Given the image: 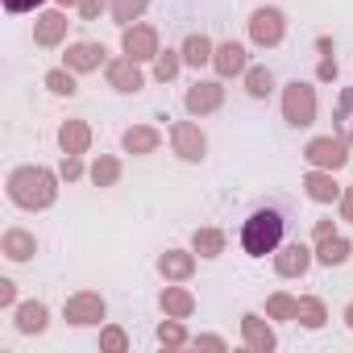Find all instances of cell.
I'll return each mask as SVG.
<instances>
[{"label":"cell","instance_id":"cell-6","mask_svg":"<svg viewBox=\"0 0 353 353\" xmlns=\"http://www.w3.org/2000/svg\"><path fill=\"white\" fill-rule=\"evenodd\" d=\"M166 141H170V154L179 158V162H188V166H200L208 158V133L200 129L196 117L192 121H174L166 129Z\"/></svg>","mask_w":353,"mask_h":353},{"label":"cell","instance_id":"cell-24","mask_svg":"<svg viewBox=\"0 0 353 353\" xmlns=\"http://www.w3.org/2000/svg\"><path fill=\"white\" fill-rule=\"evenodd\" d=\"M121 174H125L121 154H96V158L88 162V179H92V188H100V192L117 188V183H121Z\"/></svg>","mask_w":353,"mask_h":353},{"label":"cell","instance_id":"cell-31","mask_svg":"<svg viewBox=\"0 0 353 353\" xmlns=\"http://www.w3.org/2000/svg\"><path fill=\"white\" fill-rule=\"evenodd\" d=\"M332 133H341L353 145V88L336 92V108H332Z\"/></svg>","mask_w":353,"mask_h":353},{"label":"cell","instance_id":"cell-26","mask_svg":"<svg viewBox=\"0 0 353 353\" xmlns=\"http://www.w3.org/2000/svg\"><path fill=\"white\" fill-rule=\"evenodd\" d=\"M241 88H245L250 100H270L274 88H279V79H274V71L266 63H250V71L241 75Z\"/></svg>","mask_w":353,"mask_h":353},{"label":"cell","instance_id":"cell-33","mask_svg":"<svg viewBox=\"0 0 353 353\" xmlns=\"http://www.w3.org/2000/svg\"><path fill=\"white\" fill-rule=\"evenodd\" d=\"M183 67H188V63H183L179 46H166V50H158V59H154V79H158V83H170V79H179Z\"/></svg>","mask_w":353,"mask_h":353},{"label":"cell","instance_id":"cell-15","mask_svg":"<svg viewBox=\"0 0 353 353\" xmlns=\"http://www.w3.org/2000/svg\"><path fill=\"white\" fill-rule=\"evenodd\" d=\"M212 71H216V79H241V75L250 71V46H245V42H237V38L216 42Z\"/></svg>","mask_w":353,"mask_h":353},{"label":"cell","instance_id":"cell-16","mask_svg":"<svg viewBox=\"0 0 353 353\" xmlns=\"http://www.w3.org/2000/svg\"><path fill=\"white\" fill-rule=\"evenodd\" d=\"M196 262H200V254L196 250H179V245H170V250H162L158 254V274H162V283H192L196 279Z\"/></svg>","mask_w":353,"mask_h":353},{"label":"cell","instance_id":"cell-21","mask_svg":"<svg viewBox=\"0 0 353 353\" xmlns=\"http://www.w3.org/2000/svg\"><path fill=\"white\" fill-rule=\"evenodd\" d=\"M158 307H162V316L192 320V316H196V295H192V287H183V283H166V287L158 291Z\"/></svg>","mask_w":353,"mask_h":353},{"label":"cell","instance_id":"cell-1","mask_svg":"<svg viewBox=\"0 0 353 353\" xmlns=\"http://www.w3.org/2000/svg\"><path fill=\"white\" fill-rule=\"evenodd\" d=\"M59 183H63V174L42 166V162H21L9 170V179H5V196L13 208L21 212H46L54 208L59 200Z\"/></svg>","mask_w":353,"mask_h":353},{"label":"cell","instance_id":"cell-19","mask_svg":"<svg viewBox=\"0 0 353 353\" xmlns=\"http://www.w3.org/2000/svg\"><path fill=\"white\" fill-rule=\"evenodd\" d=\"M13 328H17L21 336H42V332L50 328V307H46L42 299H21V303L13 307Z\"/></svg>","mask_w":353,"mask_h":353},{"label":"cell","instance_id":"cell-13","mask_svg":"<svg viewBox=\"0 0 353 353\" xmlns=\"http://www.w3.org/2000/svg\"><path fill=\"white\" fill-rule=\"evenodd\" d=\"M241 345L250 353H274L279 349V332L274 320L266 312H241Z\"/></svg>","mask_w":353,"mask_h":353},{"label":"cell","instance_id":"cell-30","mask_svg":"<svg viewBox=\"0 0 353 353\" xmlns=\"http://www.w3.org/2000/svg\"><path fill=\"white\" fill-rule=\"evenodd\" d=\"M295 324L307 328V332H320V328L328 324V303H324L320 295H299V316H295Z\"/></svg>","mask_w":353,"mask_h":353},{"label":"cell","instance_id":"cell-9","mask_svg":"<svg viewBox=\"0 0 353 353\" xmlns=\"http://www.w3.org/2000/svg\"><path fill=\"white\" fill-rule=\"evenodd\" d=\"M270 266L279 279H303L316 266V250H312V241H283L270 254Z\"/></svg>","mask_w":353,"mask_h":353},{"label":"cell","instance_id":"cell-27","mask_svg":"<svg viewBox=\"0 0 353 353\" xmlns=\"http://www.w3.org/2000/svg\"><path fill=\"white\" fill-rule=\"evenodd\" d=\"M225 245H229V237H225L221 225H200V229L192 233V250H196L204 262H216V258L225 254Z\"/></svg>","mask_w":353,"mask_h":353},{"label":"cell","instance_id":"cell-18","mask_svg":"<svg viewBox=\"0 0 353 353\" xmlns=\"http://www.w3.org/2000/svg\"><path fill=\"white\" fill-rule=\"evenodd\" d=\"M158 145H162V129L150 125V121H137V125H129V129L121 133V154L150 158V154H158Z\"/></svg>","mask_w":353,"mask_h":353},{"label":"cell","instance_id":"cell-44","mask_svg":"<svg viewBox=\"0 0 353 353\" xmlns=\"http://www.w3.org/2000/svg\"><path fill=\"white\" fill-rule=\"evenodd\" d=\"M341 320H345V328H349V332H353V299H349V303H345V307H341Z\"/></svg>","mask_w":353,"mask_h":353},{"label":"cell","instance_id":"cell-40","mask_svg":"<svg viewBox=\"0 0 353 353\" xmlns=\"http://www.w3.org/2000/svg\"><path fill=\"white\" fill-rule=\"evenodd\" d=\"M192 345H196V349H212V353H225V349H229V341L216 336V332H200V336H192Z\"/></svg>","mask_w":353,"mask_h":353},{"label":"cell","instance_id":"cell-37","mask_svg":"<svg viewBox=\"0 0 353 353\" xmlns=\"http://www.w3.org/2000/svg\"><path fill=\"white\" fill-rule=\"evenodd\" d=\"M108 5H112V0H79V21H100L104 13H108Z\"/></svg>","mask_w":353,"mask_h":353},{"label":"cell","instance_id":"cell-12","mask_svg":"<svg viewBox=\"0 0 353 353\" xmlns=\"http://www.w3.org/2000/svg\"><path fill=\"white\" fill-rule=\"evenodd\" d=\"M183 108L188 117H212L225 108V79H196L183 92Z\"/></svg>","mask_w":353,"mask_h":353},{"label":"cell","instance_id":"cell-32","mask_svg":"<svg viewBox=\"0 0 353 353\" xmlns=\"http://www.w3.org/2000/svg\"><path fill=\"white\" fill-rule=\"evenodd\" d=\"M154 336H158V345H162V349H183V345H192L188 324H183L179 316H166V320L154 328Z\"/></svg>","mask_w":353,"mask_h":353},{"label":"cell","instance_id":"cell-14","mask_svg":"<svg viewBox=\"0 0 353 353\" xmlns=\"http://www.w3.org/2000/svg\"><path fill=\"white\" fill-rule=\"evenodd\" d=\"M104 83H108L117 96H137V92L145 88V71H141V63H133L129 54H117V59H108V67H104Z\"/></svg>","mask_w":353,"mask_h":353},{"label":"cell","instance_id":"cell-10","mask_svg":"<svg viewBox=\"0 0 353 353\" xmlns=\"http://www.w3.org/2000/svg\"><path fill=\"white\" fill-rule=\"evenodd\" d=\"M67 30H71V21H67V9L63 5H50V9H38L34 13V46L59 50V46H67Z\"/></svg>","mask_w":353,"mask_h":353},{"label":"cell","instance_id":"cell-20","mask_svg":"<svg viewBox=\"0 0 353 353\" xmlns=\"http://www.w3.org/2000/svg\"><path fill=\"white\" fill-rule=\"evenodd\" d=\"M38 237H34V229H21V225H13V229H5L0 233V254H5L9 262H34L38 258Z\"/></svg>","mask_w":353,"mask_h":353},{"label":"cell","instance_id":"cell-41","mask_svg":"<svg viewBox=\"0 0 353 353\" xmlns=\"http://www.w3.org/2000/svg\"><path fill=\"white\" fill-rule=\"evenodd\" d=\"M21 299H17V283L13 279H0V307H5V312H13Z\"/></svg>","mask_w":353,"mask_h":353},{"label":"cell","instance_id":"cell-42","mask_svg":"<svg viewBox=\"0 0 353 353\" xmlns=\"http://www.w3.org/2000/svg\"><path fill=\"white\" fill-rule=\"evenodd\" d=\"M336 212H341V221H345V225H353V183H345V188H341Z\"/></svg>","mask_w":353,"mask_h":353},{"label":"cell","instance_id":"cell-45","mask_svg":"<svg viewBox=\"0 0 353 353\" xmlns=\"http://www.w3.org/2000/svg\"><path fill=\"white\" fill-rule=\"evenodd\" d=\"M54 5H63V9H79V0H54Z\"/></svg>","mask_w":353,"mask_h":353},{"label":"cell","instance_id":"cell-5","mask_svg":"<svg viewBox=\"0 0 353 353\" xmlns=\"http://www.w3.org/2000/svg\"><path fill=\"white\" fill-rule=\"evenodd\" d=\"M353 158V145L341 137V133H316L303 141V162L307 166H320V170H345Z\"/></svg>","mask_w":353,"mask_h":353},{"label":"cell","instance_id":"cell-4","mask_svg":"<svg viewBox=\"0 0 353 353\" xmlns=\"http://www.w3.org/2000/svg\"><path fill=\"white\" fill-rule=\"evenodd\" d=\"M245 34H250V46L274 50V46H283V38H287V13H283L279 5H258V9L250 13V21H245Z\"/></svg>","mask_w":353,"mask_h":353},{"label":"cell","instance_id":"cell-2","mask_svg":"<svg viewBox=\"0 0 353 353\" xmlns=\"http://www.w3.org/2000/svg\"><path fill=\"white\" fill-rule=\"evenodd\" d=\"M287 225H291V212H287V204H279V200H266V204L250 208V216L241 221V250H245L250 258L274 254V250L287 241Z\"/></svg>","mask_w":353,"mask_h":353},{"label":"cell","instance_id":"cell-17","mask_svg":"<svg viewBox=\"0 0 353 353\" xmlns=\"http://www.w3.org/2000/svg\"><path fill=\"white\" fill-rule=\"evenodd\" d=\"M299 188H303V196H307L312 204H336L345 183H336V170L307 166V170H303V179H299Z\"/></svg>","mask_w":353,"mask_h":353},{"label":"cell","instance_id":"cell-7","mask_svg":"<svg viewBox=\"0 0 353 353\" xmlns=\"http://www.w3.org/2000/svg\"><path fill=\"white\" fill-rule=\"evenodd\" d=\"M104 316H108V299L92 287H79L63 299V320L71 328H96V324H104Z\"/></svg>","mask_w":353,"mask_h":353},{"label":"cell","instance_id":"cell-39","mask_svg":"<svg viewBox=\"0 0 353 353\" xmlns=\"http://www.w3.org/2000/svg\"><path fill=\"white\" fill-rule=\"evenodd\" d=\"M0 5H5V13L21 17V13H38V9H46L50 0H0Z\"/></svg>","mask_w":353,"mask_h":353},{"label":"cell","instance_id":"cell-23","mask_svg":"<svg viewBox=\"0 0 353 353\" xmlns=\"http://www.w3.org/2000/svg\"><path fill=\"white\" fill-rule=\"evenodd\" d=\"M312 250H316V266H345L349 258H353V241L345 237V233H328V237H320V241H312Z\"/></svg>","mask_w":353,"mask_h":353},{"label":"cell","instance_id":"cell-43","mask_svg":"<svg viewBox=\"0 0 353 353\" xmlns=\"http://www.w3.org/2000/svg\"><path fill=\"white\" fill-rule=\"evenodd\" d=\"M328 233H336V221H332V216H320V221L312 225V241H320V237H328Z\"/></svg>","mask_w":353,"mask_h":353},{"label":"cell","instance_id":"cell-8","mask_svg":"<svg viewBox=\"0 0 353 353\" xmlns=\"http://www.w3.org/2000/svg\"><path fill=\"white\" fill-rule=\"evenodd\" d=\"M162 50V38H158V26L150 21H133L121 30V54H129L133 63H154Z\"/></svg>","mask_w":353,"mask_h":353},{"label":"cell","instance_id":"cell-22","mask_svg":"<svg viewBox=\"0 0 353 353\" xmlns=\"http://www.w3.org/2000/svg\"><path fill=\"white\" fill-rule=\"evenodd\" d=\"M54 137H59V150H63V154H88L96 133H92V125H88L83 117H67Z\"/></svg>","mask_w":353,"mask_h":353},{"label":"cell","instance_id":"cell-36","mask_svg":"<svg viewBox=\"0 0 353 353\" xmlns=\"http://www.w3.org/2000/svg\"><path fill=\"white\" fill-rule=\"evenodd\" d=\"M59 174H63V183H79V179H88V162H83V154H63Z\"/></svg>","mask_w":353,"mask_h":353},{"label":"cell","instance_id":"cell-34","mask_svg":"<svg viewBox=\"0 0 353 353\" xmlns=\"http://www.w3.org/2000/svg\"><path fill=\"white\" fill-rule=\"evenodd\" d=\"M145 9H150V0H112L108 5V17H112V26H133V21H141L145 17Z\"/></svg>","mask_w":353,"mask_h":353},{"label":"cell","instance_id":"cell-25","mask_svg":"<svg viewBox=\"0 0 353 353\" xmlns=\"http://www.w3.org/2000/svg\"><path fill=\"white\" fill-rule=\"evenodd\" d=\"M179 54H183V63L192 67V71H200V67H212V54H216V42L208 38V34H200V30H192L183 42H179Z\"/></svg>","mask_w":353,"mask_h":353},{"label":"cell","instance_id":"cell-35","mask_svg":"<svg viewBox=\"0 0 353 353\" xmlns=\"http://www.w3.org/2000/svg\"><path fill=\"white\" fill-rule=\"evenodd\" d=\"M100 353H129V332L121 324H100Z\"/></svg>","mask_w":353,"mask_h":353},{"label":"cell","instance_id":"cell-38","mask_svg":"<svg viewBox=\"0 0 353 353\" xmlns=\"http://www.w3.org/2000/svg\"><path fill=\"white\" fill-rule=\"evenodd\" d=\"M336 75H341L336 54H320V63H316V79H320V83H336Z\"/></svg>","mask_w":353,"mask_h":353},{"label":"cell","instance_id":"cell-3","mask_svg":"<svg viewBox=\"0 0 353 353\" xmlns=\"http://www.w3.org/2000/svg\"><path fill=\"white\" fill-rule=\"evenodd\" d=\"M279 112H283V121H287L291 129H312V125H316V112H320L316 88H312L307 79L283 83V92H279Z\"/></svg>","mask_w":353,"mask_h":353},{"label":"cell","instance_id":"cell-11","mask_svg":"<svg viewBox=\"0 0 353 353\" xmlns=\"http://www.w3.org/2000/svg\"><path fill=\"white\" fill-rule=\"evenodd\" d=\"M63 67H71L75 75H92V71H104V67H108V46H104V42H96V38H79V42H67Z\"/></svg>","mask_w":353,"mask_h":353},{"label":"cell","instance_id":"cell-29","mask_svg":"<svg viewBox=\"0 0 353 353\" xmlns=\"http://www.w3.org/2000/svg\"><path fill=\"white\" fill-rule=\"evenodd\" d=\"M262 312H266L274 324H295V316H299V295H291V291H270Z\"/></svg>","mask_w":353,"mask_h":353},{"label":"cell","instance_id":"cell-28","mask_svg":"<svg viewBox=\"0 0 353 353\" xmlns=\"http://www.w3.org/2000/svg\"><path fill=\"white\" fill-rule=\"evenodd\" d=\"M42 88H46L50 96H59V100H71V96H79V75H75L71 67H50V71L42 75Z\"/></svg>","mask_w":353,"mask_h":353}]
</instances>
